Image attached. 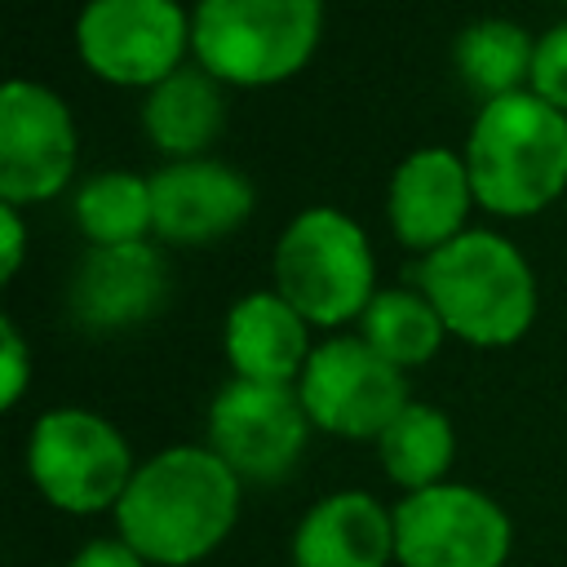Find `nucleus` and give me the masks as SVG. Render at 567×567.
Segmentation results:
<instances>
[{
    "label": "nucleus",
    "instance_id": "f257e3e1",
    "mask_svg": "<svg viewBox=\"0 0 567 567\" xmlns=\"http://www.w3.org/2000/svg\"><path fill=\"white\" fill-rule=\"evenodd\" d=\"M244 483L208 443H173L137 461L115 532L151 567H195L213 558L239 523Z\"/></svg>",
    "mask_w": 567,
    "mask_h": 567
},
{
    "label": "nucleus",
    "instance_id": "f03ea898",
    "mask_svg": "<svg viewBox=\"0 0 567 567\" xmlns=\"http://www.w3.org/2000/svg\"><path fill=\"white\" fill-rule=\"evenodd\" d=\"M465 168L478 208L532 217L567 190V115L532 89L492 97L470 124Z\"/></svg>",
    "mask_w": 567,
    "mask_h": 567
},
{
    "label": "nucleus",
    "instance_id": "7ed1b4c3",
    "mask_svg": "<svg viewBox=\"0 0 567 567\" xmlns=\"http://www.w3.org/2000/svg\"><path fill=\"white\" fill-rule=\"evenodd\" d=\"M421 292L447 337L478 350L514 346L536 323L532 261L496 230H465L421 261Z\"/></svg>",
    "mask_w": 567,
    "mask_h": 567
},
{
    "label": "nucleus",
    "instance_id": "20e7f679",
    "mask_svg": "<svg viewBox=\"0 0 567 567\" xmlns=\"http://www.w3.org/2000/svg\"><path fill=\"white\" fill-rule=\"evenodd\" d=\"M323 0H199L190 53L217 84L270 89L292 80L319 49Z\"/></svg>",
    "mask_w": 567,
    "mask_h": 567
},
{
    "label": "nucleus",
    "instance_id": "39448f33",
    "mask_svg": "<svg viewBox=\"0 0 567 567\" xmlns=\"http://www.w3.org/2000/svg\"><path fill=\"white\" fill-rule=\"evenodd\" d=\"M275 292L310 323V328H341L359 323L368 301L381 292L377 288V257L363 235V226L332 208L315 204L301 208L270 257Z\"/></svg>",
    "mask_w": 567,
    "mask_h": 567
},
{
    "label": "nucleus",
    "instance_id": "423d86ee",
    "mask_svg": "<svg viewBox=\"0 0 567 567\" xmlns=\"http://www.w3.org/2000/svg\"><path fill=\"white\" fill-rule=\"evenodd\" d=\"M27 478L44 505L93 518L115 514L137 461L115 421L93 408H49L27 434Z\"/></svg>",
    "mask_w": 567,
    "mask_h": 567
},
{
    "label": "nucleus",
    "instance_id": "0eeeda50",
    "mask_svg": "<svg viewBox=\"0 0 567 567\" xmlns=\"http://www.w3.org/2000/svg\"><path fill=\"white\" fill-rule=\"evenodd\" d=\"M514 554V523L496 496L474 483H434L394 505L399 567H505Z\"/></svg>",
    "mask_w": 567,
    "mask_h": 567
},
{
    "label": "nucleus",
    "instance_id": "6e6552de",
    "mask_svg": "<svg viewBox=\"0 0 567 567\" xmlns=\"http://www.w3.org/2000/svg\"><path fill=\"white\" fill-rule=\"evenodd\" d=\"M297 394L319 434L350 443H377L381 430L412 403L403 368L381 359L359 332L319 341Z\"/></svg>",
    "mask_w": 567,
    "mask_h": 567
},
{
    "label": "nucleus",
    "instance_id": "1a4fd4ad",
    "mask_svg": "<svg viewBox=\"0 0 567 567\" xmlns=\"http://www.w3.org/2000/svg\"><path fill=\"white\" fill-rule=\"evenodd\" d=\"M80 62L120 89H155L186 66L190 13L177 0H89L75 18Z\"/></svg>",
    "mask_w": 567,
    "mask_h": 567
},
{
    "label": "nucleus",
    "instance_id": "9d476101",
    "mask_svg": "<svg viewBox=\"0 0 567 567\" xmlns=\"http://www.w3.org/2000/svg\"><path fill=\"white\" fill-rule=\"evenodd\" d=\"M204 430V443L239 474L244 487H266L297 470L315 425L297 385H261L230 377L213 394Z\"/></svg>",
    "mask_w": 567,
    "mask_h": 567
},
{
    "label": "nucleus",
    "instance_id": "9b49d317",
    "mask_svg": "<svg viewBox=\"0 0 567 567\" xmlns=\"http://www.w3.org/2000/svg\"><path fill=\"white\" fill-rule=\"evenodd\" d=\"M71 106L35 84L9 80L0 89V204H44L71 186L75 173Z\"/></svg>",
    "mask_w": 567,
    "mask_h": 567
},
{
    "label": "nucleus",
    "instance_id": "f8f14e48",
    "mask_svg": "<svg viewBox=\"0 0 567 567\" xmlns=\"http://www.w3.org/2000/svg\"><path fill=\"white\" fill-rule=\"evenodd\" d=\"M470 204H478L474 182H470L465 155H456L452 146L412 151L394 168L390 190H385V217H390L394 239L425 257L452 244L456 235H465Z\"/></svg>",
    "mask_w": 567,
    "mask_h": 567
},
{
    "label": "nucleus",
    "instance_id": "ddd939ff",
    "mask_svg": "<svg viewBox=\"0 0 567 567\" xmlns=\"http://www.w3.org/2000/svg\"><path fill=\"white\" fill-rule=\"evenodd\" d=\"M151 204H155V235L168 244H213L248 221L257 195L252 182L213 155L199 159H168L151 173Z\"/></svg>",
    "mask_w": 567,
    "mask_h": 567
},
{
    "label": "nucleus",
    "instance_id": "4468645a",
    "mask_svg": "<svg viewBox=\"0 0 567 567\" xmlns=\"http://www.w3.org/2000/svg\"><path fill=\"white\" fill-rule=\"evenodd\" d=\"M168 297V266L159 248L142 244H115V248H89L71 275L66 306L71 319L84 332H128Z\"/></svg>",
    "mask_w": 567,
    "mask_h": 567
},
{
    "label": "nucleus",
    "instance_id": "2eb2a0df",
    "mask_svg": "<svg viewBox=\"0 0 567 567\" xmlns=\"http://www.w3.org/2000/svg\"><path fill=\"white\" fill-rule=\"evenodd\" d=\"M292 567H390L394 505L363 487L319 496L292 527Z\"/></svg>",
    "mask_w": 567,
    "mask_h": 567
},
{
    "label": "nucleus",
    "instance_id": "dca6fc26",
    "mask_svg": "<svg viewBox=\"0 0 567 567\" xmlns=\"http://www.w3.org/2000/svg\"><path fill=\"white\" fill-rule=\"evenodd\" d=\"M221 350L230 363V377L261 381V385H297L315 346L310 323L275 292H248L226 310Z\"/></svg>",
    "mask_w": 567,
    "mask_h": 567
},
{
    "label": "nucleus",
    "instance_id": "f3484780",
    "mask_svg": "<svg viewBox=\"0 0 567 567\" xmlns=\"http://www.w3.org/2000/svg\"><path fill=\"white\" fill-rule=\"evenodd\" d=\"M226 124V97L221 84L204 66H182L155 89H146L142 102V128L168 159H199Z\"/></svg>",
    "mask_w": 567,
    "mask_h": 567
},
{
    "label": "nucleus",
    "instance_id": "a211bd4d",
    "mask_svg": "<svg viewBox=\"0 0 567 567\" xmlns=\"http://www.w3.org/2000/svg\"><path fill=\"white\" fill-rule=\"evenodd\" d=\"M381 474L408 496L425 492L434 483H447L452 461H456V425L443 408L434 403H408L372 443Z\"/></svg>",
    "mask_w": 567,
    "mask_h": 567
},
{
    "label": "nucleus",
    "instance_id": "6ab92c4d",
    "mask_svg": "<svg viewBox=\"0 0 567 567\" xmlns=\"http://www.w3.org/2000/svg\"><path fill=\"white\" fill-rule=\"evenodd\" d=\"M71 213L80 235L93 248L115 244H142L155 230V204H151V177H137L128 168H102L84 177L71 195Z\"/></svg>",
    "mask_w": 567,
    "mask_h": 567
},
{
    "label": "nucleus",
    "instance_id": "aec40b11",
    "mask_svg": "<svg viewBox=\"0 0 567 567\" xmlns=\"http://www.w3.org/2000/svg\"><path fill=\"white\" fill-rule=\"evenodd\" d=\"M452 58H456V71L465 75V84L492 102V97L532 89L536 40L509 18H478L456 35Z\"/></svg>",
    "mask_w": 567,
    "mask_h": 567
},
{
    "label": "nucleus",
    "instance_id": "412c9836",
    "mask_svg": "<svg viewBox=\"0 0 567 567\" xmlns=\"http://www.w3.org/2000/svg\"><path fill=\"white\" fill-rule=\"evenodd\" d=\"M359 337L381 354L390 359L394 368H421L439 354L447 328L439 319V310L430 306L425 292H412V288H381L368 310L359 315Z\"/></svg>",
    "mask_w": 567,
    "mask_h": 567
},
{
    "label": "nucleus",
    "instance_id": "4be33fe9",
    "mask_svg": "<svg viewBox=\"0 0 567 567\" xmlns=\"http://www.w3.org/2000/svg\"><path fill=\"white\" fill-rule=\"evenodd\" d=\"M532 93L567 115V22H554L545 35H536Z\"/></svg>",
    "mask_w": 567,
    "mask_h": 567
},
{
    "label": "nucleus",
    "instance_id": "5701e85b",
    "mask_svg": "<svg viewBox=\"0 0 567 567\" xmlns=\"http://www.w3.org/2000/svg\"><path fill=\"white\" fill-rule=\"evenodd\" d=\"M27 385H31V350L18 332V323L4 315L0 319V403H4V412H13L22 403Z\"/></svg>",
    "mask_w": 567,
    "mask_h": 567
},
{
    "label": "nucleus",
    "instance_id": "b1692460",
    "mask_svg": "<svg viewBox=\"0 0 567 567\" xmlns=\"http://www.w3.org/2000/svg\"><path fill=\"white\" fill-rule=\"evenodd\" d=\"M66 567H151L120 532H111V536H93V540H84L71 558H66Z\"/></svg>",
    "mask_w": 567,
    "mask_h": 567
},
{
    "label": "nucleus",
    "instance_id": "393cba45",
    "mask_svg": "<svg viewBox=\"0 0 567 567\" xmlns=\"http://www.w3.org/2000/svg\"><path fill=\"white\" fill-rule=\"evenodd\" d=\"M27 257V226H22V208L0 204V279H13L18 266Z\"/></svg>",
    "mask_w": 567,
    "mask_h": 567
}]
</instances>
